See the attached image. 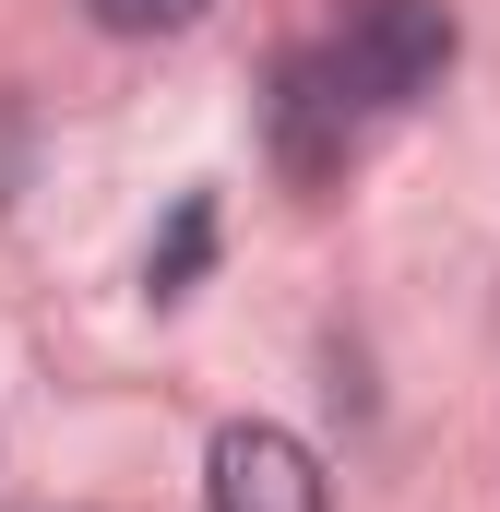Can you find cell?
Listing matches in <instances>:
<instances>
[{"label": "cell", "mask_w": 500, "mask_h": 512, "mask_svg": "<svg viewBox=\"0 0 500 512\" xmlns=\"http://www.w3.org/2000/svg\"><path fill=\"white\" fill-rule=\"evenodd\" d=\"M346 120H393L453 72V12L441 0H334V36L310 48Z\"/></svg>", "instance_id": "6da1fadb"}, {"label": "cell", "mask_w": 500, "mask_h": 512, "mask_svg": "<svg viewBox=\"0 0 500 512\" xmlns=\"http://www.w3.org/2000/svg\"><path fill=\"white\" fill-rule=\"evenodd\" d=\"M203 512H334V501H322L310 441L239 417V429H215V489H203Z\"/></svg>", "instance_id": "7a4b0ae2"}, {"label": "cell", "mask_w": 500, "mask_h": 512, "mask_svg": "<svg viewBox=\"0 0 500 512\" xmlns=\"http://www.w3.org/2000/svg\"><path fill=\"white\" fill-rule=\"evenodd\" d=\"M203 251H215V203H179V227H167V251L143 262V286H155V298H179V286L203 274Z\"/></svg>", "instance_id": "3957f363"}, {"label": "cell", "mask_w": 500, "mask_h": 512, "mask_svg": "<svg viewBox=\"0 0 500 512\" xmlns=\"http://www.w3.org/2000/svg\"><path fill=\"white\" fill-rule=\"evenodd\" d=\"M96 24H120V36H179V24H203V0H96Z\"/></svg>", "instance_id": "277c9868"}]
</instances>
